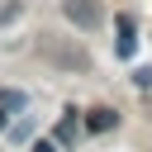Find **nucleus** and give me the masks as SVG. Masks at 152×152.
<instances>
[{
	"label": "nucleus",
	"instance_id": "obj_1",
	"mask_svg": "<svg viewBox=\"0 0 152 152\" xmlns=\"http://www.w3.org/2000/svg\"><path fill=\"white\" fill-rule=\"evenodd\" d=\"M62 14H66L76 28H100V19H104L95 0H62Z\"/></svg>",
	"mask_w": 152,
	"mask_h": 152
},
{
	"label": "nucleus",
	"instance_id": "obj_2",
	"mask_svg": "<svg viewBox=\"0 0 152 152\" xmlns=\"http://www.w3.org/2000/svg\"><path fill=\"white\" fill-rule=\"evenodd\" d=\"M138 52V33H133V19L119 14V57H133Z\"/></svg>",
	"mask_w": 152,
	"mask_h": 152
},
{
	"label": "nucleus",
	"instance_id": "obj_4",
	"mask_svg": "<svg viewBox=\"0 0 152 152\" xmlns=\"http://www.w3.org/2000/svg\"><path fill=\"white\" fill-rule=\"evenodd\" d=\"M66 142H76V114H66L57 124V147H66Z\"/></svg>",
	"mask_w": 152,
	"mask_h": 152
},
{
	"label": "nucleus",
	"instance_id": "obj_5",
	"mask_svg": "<svg viewBox=\"0 0 152 152\" xmlns=\"http://www.w3.org/2000/svg\"><path fill=\"white\" fill-rule=\"evenodd\" d=\"M24 109V90H0V114H14Z\"/></svg>",
	"mask_w": 152,
	"mask_h": 152
},
{
	"label": "nucleus",
	"instance_id": "obj_6",
	"mask_svg": "<svg viewBox=\"0 0 152 152\" xmlns=\"http://www.w3.org/2000/svg\"><path fill=\"white\" fill-rule=\"evenodd\" d=\"M28 152H57V142H52V138H38V142H33Z\"/></svg>",
	"mask_w": 152,
	"mask_h": 152
},
{
	"label": "nucleus",
	"instance_id": "obj_7",
	"mask_svg": "<svg viewBox=\"0 0 152 152\" xmlns=\"http://www.w3.org/2000/svg\"><path fill=\"white\" fill-rule=\"evenodd\" d=\"M5 119H10V114H0V128H5Z\"/></svg>",
	"mask_w": 152,
	"mask_h": 152
},
{
	"label": "nucleus",
	"instance_id": "obj_3",
	"mask_svg": "<svg viewBox=\"0 0 152 152\" xmlns=\"http://www.w3.org/2000/svg\"><path fill=\"white\" fill-rule=\"evenodd\" d=\"M114 124H119L114 109H90V114H86V128H90V133H109Z\"/></svg>",
	"mask_w": 152,
	"mask_h": 152
}]
</instances>
